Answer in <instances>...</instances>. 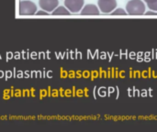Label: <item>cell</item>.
Instances as JSON below:
<instances>
[{
  "label": "cell",
  "mask_w": 157,
  "mask_h": 132,
  "mask_svg": "<svg viewBox=\"0 0 157 132\" xmlns=\"http://www.w3.org/2000/svg\"><path fill=\"white\" fill-rule=\"evenodd\" d=\"M39 5L42 10L52 13L58 6L59 0H39Z\"/></svg>",
  "instance_id": "5b68a950"
},
{
  "label": "cell",
  "mask_w": 157,
  "mask_h": 132,
  "mask_svg": "<svg viewBox=\"0 0 157 132\" xmlns=\"http://www.w3.org/2000/svg\"><path fill=\"white\" fill-rule=\"evenodd\" d=\"M98 4L99 10L105 14L111 13L117 7L116 0H98Z\"/></svg>",
  "instance_id": "3957f363"
},
{
  "label": "cell",
  "mask_w": 157,
  "mask_h": 132,
  "mask_svg": "<svg viewBox=\"0 0 157 132\" xmlns=\"http://www.w3.org/2000/svg\"><path fill=\"white\" fill-rule=\"evenodd\" d=\"M64 6L71 13H78L84 6V0H64Z\"/></svg>",
  "instance_id": "277c9868"
},
{
  "label": "cell",
  "mask_w": 157,
  "mask_h": 132,
  "mask_svg": "<svg viewBox=\"0 0 157 132\" xmlns=\"http://www.w3.org/2000/svg\"><path fill=\"white\" fill-rule=\"evenodd\" d=\"M144 1H145V2H147V1H148V0H144Z\"/></svg>",
  "instance_id": "7c38bea8"
},
{
  "label": "cell",
  "mask_w": 157,
  "mask_h": 132,
  "mask_svg": "<svg viewBox=\"0 0 157 132\" xmlns=\"http://www.w3.org/2000/svg\"><path fill=\"white\" fill-rule=\"evenodd\" d=\"M36 15H39V16H42V15L48 16L49 13H48L47 11H45V10H40V11H37V12H36Z\"/></svg>",
  "instance_id": "30bf717a"
},
{
  "label": "cell",
  "mask_w": 157,
  "mask_h": 132,
  "mask_svg": "<svg viewBox=\"0 0 157 132\" xmlns=\"http://www.w3.org/2000/svg\"><path fill=\"white\" fill-rule=\"evenodd\" d=\"M19 15L20 16H32L37 12V6L32 1L21 0L19 2Z\"/></svg>",
  "instance_id": "7a4b0ae2"
},
{
  "label": "cell",
  "mask_w": 157,
  "mask_h": 132,
  "mask_svg": "<svg viewBox=\"0 0 157 132\" xmlns=\"http://www.w3.org/2000/svg\"><path fill=\"white\" fill-rule=\"evenodd\" d=\"M146 3H147L148 7L150 8V10L157 12V0H148Z\"/></svg>",
  "instance_id": "ba28073f"
},
{
  "label": "cell",
  "mask_w": 157,
  "mask_h": 132,
  "mask_svg": "<svg viewBox=\"0 0 157 132\" xmlns=\"http://www.w3.org/2000/svg\"><path fill=\"white\" fill-rule=\"evenodd\" d=\"M157 12L155 11H153V10H150V11H148V12H146V15H155V14H156Z\"/></svg>",
  "instance_id": "8fae6325"
},
{
  "label": "cell",
  "mask_w": 157,
  "mask_h": 132,
  "mask_svg": "<svg viewBox=\"0 0 157 132\" xmlns=\"http://www.w3.org/2000/svg\"><path fill=\"white\" fill-rule=\"evenodd\" d=\"M110 14L111 15H127V12L122 8H117V9L113 10Z\"/></svg>",
  "instance_id": "9c48e42d"
},
{
  "label": "cell",
  "mask_w": 157,
  "mask_h": 132,
  "mask_svg": "<svg viewBox=\"0 0 157 132\" xmlns=\"http://www.w3.org/2000/svg\"><path fill=\"white\" fill-rule=\"evenodd\" d=\"M70 14H71V12H70L67 8H65L64 6H57V7L52 12V15H53V16H58V15H60V16H64V15L69 16Z\"/></svg>",
  "instance_id": "52a82bcc"
},
{
  "label": "cell",
  "mask_w": 157,
  "mask_h": 132,
  "mask_svg": "<svg viewBox=\"0 0 157 132\" xmlns=\"http://www.w3.org/2000/svg\"><path fill=\"white\" fill-rule=\"evenodd\" d=\"M126 10L130 15H143L145 13V5L142 0H130L126 5Z\"/></svg>",
  "instance_id": "6da1fadb"
},
{
  "label": "cell",
  "mask_w": 157,
  "mask_h": 132,
  "mask_svg": "<svg viewBox=\"0 0 157 132\" xmlns=\"http://www.w3.org/2000/svg\"><path fill=\"white\" fill-rule=\"evenodd\" d=\"M81 15H99V9L96 5L88 4L83 6L81 10Z\"/></svg>",
  "instance_id": "8992f818"
}]
</instances>
